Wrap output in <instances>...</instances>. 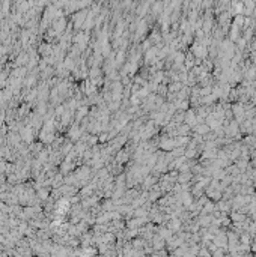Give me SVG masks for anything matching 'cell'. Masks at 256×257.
<instances>
[{
    "label": "cell",
    "instance_id": "1",
    "mask_svg": "<svg viewBox=\"0 0 256 257\" xmlns=\"http://www.w3.org/2000/svg\"><path fill=\"white\" fill-rule=\"evenodd\" d=\"M205 53H206V50L203 47H196L194 48V54L198 57H205Z\"/></svg>",
    "mask_w": 256,
    "mask_h": 257
},
{
    "label": "cell",
    "instance_id": "2",
    "mask_svg": "<svg viewBox=\"0 0 256 257\" xmlns=\"http://www.w3.org/2000/svg\"><path fill=\"white\" fill-rule=\"evenodd\" d=\"M198 131L203 134V133H206V131H208V126H199V129H198Z\"/></svg>",
    "mask_w": 256,
    "mask_h": 257
}]
</instances>
